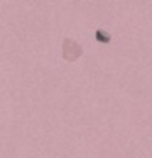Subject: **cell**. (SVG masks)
Returning <instances> with one entry per match:
<instances>
[{
  "instance_id": "cell-1",
  "label": "cell",
  "mask_w": 152,
  "mask_h": 158,
  "mask_svg": "<svg viewBox=\"0 0 152 158\" xmlns=\"http://www.w3.org/2000/svg\"><path fill=\"white\" fill-rule=\"evenodd\" d=\"M83 55V48L78 41L74 39L66 38L63 41V58L68 60V61H76L80 56Z\"/></svg>"
},
{
  "instance_id": "cell-2",
  "label": "cell",
  "mask_w": 152,
  "mask_h": 158,
  "mask_svg": "<svg viewBox=\"0 0 152 158\" xmlns=\"http://www.w3.org/2000/svg\"><path fill=\"white\" fill-rule=\"evenodd\" d=\"M95 36H96V39H98V41H100V43H105V44H107V43H110V34H107V32H103V31H101V29H98V31L96 32H95Z\"/></svg>"
}]
</instances>
